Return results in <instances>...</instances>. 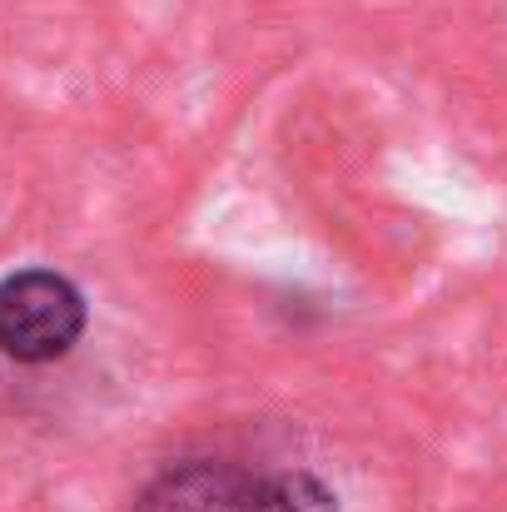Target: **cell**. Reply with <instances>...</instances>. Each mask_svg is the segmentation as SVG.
Wrapping results in <instances>:
<instances>
[{
	"label": "cell",
	"instance_id": "cell-1",
	"mask_svg": "<svg viewBox=\"0 0 507 512\" xmlns=\"http://www.w3.org/2000/svg\"><path fill=\"white\" fill-rule=\"evenodd\" d=\"M90 324L80 284L60 269H15L0 279V353L10 363H55Z\"/></svg>",
	"mask_w": 507,
	"mask_h": 512
},
{
	"label": "cell",
	"instance_id": "cell-2",
	"mask_svg": "<svg viewBox=\"0 0 507 512\" xmlns=\"http://www.w3.org/2000/svg\"><path fill=\"white\" fill-rule=\"evenodd\" d=\"M130 512H279V488L274 473L229 458H184L160 468Z\"/></svg>",
	"mask_w": 507,
	"mask_h": 512
}]
</instances>
